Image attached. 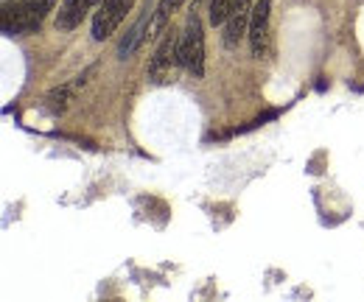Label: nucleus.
Listing matches in <instances>:
<instances>
[{
    "instance_id": "20e7f679",
    "label": "nucleus",
    "mask_w": 364,
    "mask_h": 302,
    "mask_svg": "<svg viewBox=\"0 0 364 302\" xmlns=\"http://www.w3.org/2000/svg\"><path fill=\"white\" fill-rule=\"evenodd\" d=\"M269 0H258L252 6V17H250V45H252V56H261L267 48V37H269Z\"/></svg>"
},
{
    "instance_id": "423d86ee",
    "label": "nucleus",
    "mask_w": 364,
    "mask_h": 302,
    "mask_svg": "<svg viewBox=\"0 0 364 302\" xmlns=\"http://www.w3.org/2000/svg\"><path fill=\"white\" fill-rule=\"evenodd\" d=\"M95 3L98 0H65L59 6V11H56V28L59 31H73Z\"/></svg>"
},
{
    "instance_id": "f257e3e1",
    "label": "nucleus",
    "mask_w": 364,
    "mask_h": 302,
    "mask_svg": "<svg viewBox=\"0 0 364 302\" xmlns=\"http://www.w3.org/2000/svg\"><path fill=\"white\" fill-rule=\"evenodd\" d=\"M56 0H20L14 6L3 9L0 17V28L6 37H17V34H31L43 26V20L48 17V11L53 9Z\"/></svg>"
},
{
    "instance_id": "1a4fd4ad",
    "label": "nucleus",
    "mask_w": 364,
    "mask_h": 302,
    "mask_svg": "<svg viewBox=\"0 0 364 302\" xmlns=\"http://www.w3.org/2000/svg\"><path fill=\"white\" fill-rule=\"evenodd\" d=\"M180 3L182 0H160L157 11H154V17H151V26H149V37H157V34L166 28L168 17L177 11V6H180Z\"/></svg>"
},
{
    "instance_id": "6e6552de",
    "label": "nucleus",
    "mask_w": 364,
    "mask_h": 302,
    "mask_svg": "<svg viewBox=\"0 0 364 302\" xmlns=\"http://www.w3.org/2000/svg\"><path fill=\"white\" fill-rule=\"evenodd\" d=\"M149 14H151V11L146 9V14H143V17L137 20V23H135V28H132V31L127 34V40L121 43V50H118V53H121V59H127V56H132V53H135V48H137V45L143 43V37H146V34H143V28H146V26H151V20H149Z\"/></svg>"
},
{
    "instance_id": "9d476101",
    "label": "nucleus",
    "mask_w": 364,
    "mask_h": 302,
    "mask_svg": "<svg viewBox=\"0 0 364 302\" xmlns=\"http://www.w3.org/2000/svg\"><path fill=\"white\" fill-rule=\"evenodd\" d=\"M232 3L235 0H213L210 3V23L213 26H225L230 17V11H232Z\"/></svg>"
},
{
    "instance_id": "f03ea898",
    "label": "nucleus",
    "mask_w": 364,
    "mask_h": 302,
    "mask_svg": "<svg viewBox=\"0 0 364 302\" xmlns=\"http://www.w3.org/2000/svg\"><path fill=\"white\" fill-rule=\"evenodd\" d=\"M177 62L182 68H188L196 79L205 76V34H202V20L196 11H191L185 34L177 45Z\"/></svg>"
},
{
    "instance_id": "0eeeda50",
    "label": "nucleus",
    "mask_w": 364,
    "mask_h": 302,
    "mask_svg": "<svg viewBox=\"0 0 364 302\" xmlns=\"http://www.w3.org/2000/svg\"><path fill=\"white\" fill-rule=\"evenodd\" d=\"M174 37H171V31H168V37L160 43L157 48V53H154V59H151V70H149V76H151V82L154 85H163V82H168V76H171V53H174Z\"/></svg>"
},
{
    "instance_id": "7ed1b4c3",
    "label": "nucleus",
    "mask_w": 364,
    "mask_h": 302,
    "mask_svg": "<svg viewBox=\"0 0 364 302\" xmlns=\"http://www.w3.org/2000/svg\"><path fill=\"white\" fill-rule=\"evenodd\" d=\"M129 6H132V0H104L98 14H95V20H92V40L101 43V40L112 37L115 28L121 26V20L127 17Z\"/></svg>"
},
{
    "instance_id": "39448f33",
    "label": "nucleus",
    "mask_w": 364,
    "mask_h": 302,
    "mask_svg": "<svg viewBox=\"0 0 364 302\" xmlns=\"http://www.w3.org/2000/svg\"><path fill=\"white\" fill-rule=\"evenodd\" d=\"M250 17H252L250 0H235L228 23H225V45H228V48H235V43L250 31Z\"/></svg>"
},
{
    "instance_id": "9b49d317",
    "label": "nucleus",
    "mask_w": 364,
    "mask_h": 302,
    "mask_svg": "<svg viewBox=\"0 0 364 302\" xmlns=\"http://www.w3.org/2000/svg\"><path fill=\"white\" fill-rule=\"evenodd\" d=\"M68 98H70V90H68V87H59V90H53V92L48 95V107H50V112H53V115L65 112V107H68Z\"/></svg>"
}]
</instances>
